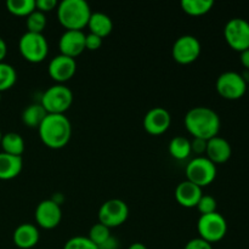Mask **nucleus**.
Listing matches in <instances>:
<instances>
[{"label": "nucleus", "mask_w": 249, "mask_h": 249, "mask_svg": "<svg viewBox=\"0 0 249 249\" xmlns=\"http://www.w3.org/2000/svg\"><path fill=\"white\" fill-rule=\"evenodd\" d=\"M185 126L194 138L208 141L218 136L221 122L214 109L198 106L187 112L185 116Z\"/></svg>", "instance_id": "obj_1"}, {"label": "nucleus", "mask_w": 249, "mask_h": 249, "mask_svg": "<svg viewBox=\"0 0 249 249\" xmlns=\"http://www.w3.org/2000/svg\"><path fill=\"white\" fill-rule=\"evenodd\" d=\"M44 145L53 150L63 148L71 140L72 125L65 114H48L38 128Z\"/></svg>", "instance_id": "obj_2"}, {"label": "nucleus", "mask_w": 249, "mask_h": 249, "mask_svg": "<svg viewBox=\"0 0 249 249\" xmlns=\"http://www.w3.org/2000/svg\"><path fill=\"white\" fill-rule=\"evenodd\" d=\"M91 10L85 0H63L57 5V17L66 31H82L88 26Z\"/></svg>", "instance_id": "obj_3"}, {"label": "nucleus", "mask_w": 249, "mask_h": 249, "mask_svg": "<svg viewBox=\"0 0 249 249\" xmlns=\"http://www.w3.org/2000/svg\"><path fill=\"white\" fill-rule=\"evenodd\" d=\"M73 92L63 84H55L45 90L40 105L48 114H65L72 106Z\"/></svg>", "instance_id": "obj_4"}, {"label": "nucleus", "mask_w": 249, "mask_h": 249, "mask_svg": "<svg viewBox=\"0 0 249 249\" xmlns=\"http://www.w3.org/2000/svg\"><path fill=\"white\" fill-rule=\"evenodd\" d=\"M22 57L31 63H40L49 53V44L45 36L39 33L26 32L18 41Z\"/></svg>", "instance_id": "obj_5"}, {"label": "nucleus", "mask_w": 249, "mask_h": 249, "mask_svg": "<svg viewBox=\"0 0 249 249\" xmlns=\"http://www.w3.org/2000/svg\"><path fill=\"white\" fill-rule=\"evenodd\" d=\"M199 238L208 243H215L223 240L228 232V223L218 212L201 215L197 223Z\"/></svg>", "instance_id": "obj_6"}, {"label": "nucleus", "mask_w": 249, "mask_h": 249, "mask_svg": "<svg viewBox=\"0 0 249 249\" xmlns=\"http://www.w3.org/2000/svg\"><path fill=\"white\" fill-rule=\"evenodd\" d=\"M185 173H186V180L202 189L211 185L215 180L218 172H216V165L213 162H211L207 157L198 156L190 160Z\"/></svg>", "instance_id": "obj_7"}, {"label": "nucleus", "mask_w": 249, "mask_h": 249, "mask_svg": "<svg viewBox=\"0 0 249 249\" xmlns=\"http://www.w3.org/2000/svg\"><path fill=\"white\" fill-rule=\"evenodd\" d=\"M216 91L226 100H238L247 92L248 84L237 72H224L216 79Z\"/></svg>", "instance_id": "obj_8"}, {"label": "nucleus", "mask_w": 249, "mask_h": 249, "mask_svg": "<svg viewBox=\"0 0 249 249\" xmlns=\"http://www.w3.org/2000/svg\"><path fill=\"white\" fill-rule=\"evenodd\" d=\"M226 43L235 51L242 53L249 49V22L245 18H231L224 28Z\"/></svg>", "instance_id": "obj_9"}, {"label": "nucleus", "mask_w": 249, "mask_h": 249, "mask_svg": "<svg viewBox=\"0 0 249 249\" xmlns=\"http://www.w3.org/2000/svg\"><path fill=\"white\" fill-rule=\"evenodd\" d=\"M129 216L128 204L122 199H108L99 211V223L108 229L123 225Z\"/></svg>", "instance_id": "obj_10"}, {"label": "nucleus", "mask_w": 249, "mask_h": 249, "mask_svg": "<svg viewBox=\"0 0 249 249\" xmlns=\"http://www.w3.org/2000/svg\"><path fill=\"white\" fill-rule=\"evenodd\" d=\"M201 43L194 36H181L173 44V58L180 65H190L201 55Z\"/></svg>", "instance_id": "obj_11"}, {"label": "nucleus", "mask_w": 249, "mask_h": 249, "mask_svg": "<svg viewBox=\"0 0 249 249\" xmlns=\"http://www.w3.org/2000/svg\"><path fill=\"white\" fill-rule=\"evenodd\" d=\"M36 224L45 230H53L57 228L62 219V211L60 204L53 199H44L36 206L34 213Z\"/></svg>", "instance_id": "obj_12"}, {"label": "nucleus", "mask_w": 249, "mask_h": 249, "mask_svg": "<svg viewBox=\"0 0 249 249\" xmlns=\"http://www.w3.org/2000/svg\"><path fill=\"white\" fill-rule=\"evenodd\" d=\"M77 71V62L74 58L65 55H57L50 61L48 67L49 75L57 84H63L72 79Z\"/></svg>", "instance_id": "obj_13"}, {"label": "nucleus", "mask_w": 249, "mask_h": 249, "mask_svg": "<svg viewBox=\"0 0 249 249\" xmlns=\"http://www.w3.org/2000/svg\"><path fill=\"white\" fill-rule=\"evenodd\" d=\"M172 124L170 113L163 107H153L143 117V128L151 135H162Z\"/></svg>", "instance_id": "obj_14"}, {"label": "nucleus", "mask_w": 249, "mask_h": 249, "mask_svg": "<svg viewBox=\"0 0 249 249\" xmlns=\"http://www.w3.org/2000/svg\"><path fill=\"white\" fill-rule=\"evenodd\" d=\"M61 55L74 58L85 50V34L83 31H66L58 41Z\"/></svg>", "instance_id": "obj_15"}, {"label": "nucleus", "mask_w": 249, "mask_h": 249, "mask_svg": "<svg viewBox=\"0 0 249 249\" xmlns=\"http://www.w3.org/2000/svg\"><path fill=\"white\" fill-rule=\"evenodd\" d=\"M207 158L214 164H223L228 162L232 155V148L229 143L228 140H225L221 136H215L207 141V150H206Z\"/></svg>", "instance_id": "obj_16"}, {"label": "nucleus", "mask_w": 249, "mask_h": 249, "mask_svg": "<svg viewBox=\"0 0 249 249\" xmlns=\"http://www.w3.org/2000/svg\"><path fill=\"white\" fill-rule=\"evenodd\" d=\"M202 196H203V192H202L201 187L192 184L189 180L180 182L175 190V199L180 206L185 207V208L197 207Z\"/></svg>", "instance_id": "obj_17"}, {"label": "nucleus", "mask_w": 249, "mask_h": 249, "mask_svg": "<svg viewBox=\"0 0 249 249\" xmlns=\"http://www.w3.org/2000/svg\"><path fill=\"white\" fill-rule=\"evenodd\" d=\"M40 238L38 228L33 224H21L14 231L12 240L16 247L19 249H32L36 247Z\"/></svg>", "instance_id": "obj_18"}, {"label": "nucleus", "mask_w": 249, "mask_h": 249, "mask_svg": "<svg viewBox=\"0 0 249 249\" xmlns=\"http://www.w3.org/2000/svg\"><path fill=\"white\" fill-rule=\"evenodd\" d=\"M23 168L22 157L0 153V180H11L18 177Z\"/></svg>", "instance_id": "obj_19"}, {"label": "nucleus", "mask_w": 249, "mask_h": 249, "mask_svg": "<svg viewBox=\"0 0 249 249\" xmlns=\"http://www.w3.org/2000/svg\"><path fill=\"white\" fill-rule=\"evenodd\" d=\"M88 27L90 29V33L104 39L113 29V22H112L111 17L107 16L104 12H91Z\"/></svg>", "instance_id": "obj_20"}, {"label": "nucleus", "mask_w": 249, "mask_h": 249, "mask_svg": "<svg viewBox=\"0 0 249 249\" xmlns=\"http://www.w3.org/2000/svg\"><path fill=\"white\" fill-rule=\"evenodd\" d=\"M46 116L48 113L40 104H32L24 108L22 113V122L29 128L38 129Z\"/></svg>", "instance_id": "obj_21"}, {"label": "nucleus", "mask_w": 249, "mask_h": 249, "mask_svg": "<svg viewBox=\"0 0 249 249\" xmlns=\"http://www.w3.org/2000/svg\"><path fill=\"white\" fill-rule=\"evenodd\" d=\"M2 152L9 153L12 156H18L21 157L24 152V140L19 134L17 133H6L2 135L1 139Z\"/></svg>", "instance_id": "obj_22"}, {"label": "nucleus", "mask_w": 249, "mask_h": 249, "mask_svg": "<svg viewBox=\"0 0 249 249\" xmlns=\"http://www.w3.org/2000/svg\"><path fill=\"white\" fill-rule=\"evenodd\" d=\"M169 153L178 160H187L191 155V141L185 136H175L169 142Z\"/></svg>", "instance_id": "obj_23"}, {"label": "nucleus", "mask_w": 249, "mask_h": 249, "mask_svg": "<svg viewBox=\"0 0 249 249\" xmlns=\"http://www.w3.org/2000/svg\"><path fill=\"white\" fill-rule=\"evenodd\" d=\"M181 9L190 16H203L214 6L213 0H182Z\"/></svg>", "instance_id": "obj_24"}, {"label": "nucleus", "mask_w": 249, "mask_h": 249, "mask_svg": "<svg viewBox=\"0 0 249 249\" xmlns=\"http://www.w3.org/2000/svg\"><path fill=\"white\" fill-rule=\"evenodd\" d=\"M6 7L15 16L27 17L36 10V0H7Z\"/></svg>", "instance_id": "obj_25"}, {"label": "nucleus", "mask_w": 249, "mask_h": 249, "mask_svg": "<svg viewBox=\"0 0 249 249\" xmlns=\"http://www.w3.org/2000/svg\"><path fill=\"white\" fill-rule=\"evenodd\" d=\"M17 80V72L11 65L0 62V92L11 89Z\"/></svg>", "instance_id": "obj_26"}, {"label": "nucleus", "mask_w": 249, "mask_h": 249, "mask_svg": "<svg viewBox=\"0 0 249 249\" xmlns=\"http://www.w3.org/2000/svg\"><path fill=\"white\" fill-rule=\"evenodd\" d=\"M26 26L28 31L31 33H39L43 34V31L46 27V16L43 12L38 11V10H34L31 15L27 16L26 19Z\"/></svg>", "instance_id": "obj_27"}, {"label": "nucleus", "mask_w": 249, "mask_h": 249, "mask_svg": "<svg viewBox=\"0 0 249 249\" xmlns=\"http://www.w3.org/2000/svg\"><path fill=\"white\" fill-rule=\"evenodd\" d=\"M88 237L90 238L91 242H94L97 247H101L106 241H108L111 238V229H108L107 226L102 225V224H95L91 229H90V232Z\"/></svg>", "instance_id": "obj_28"}, {"label": "nucleus", "mask_w": 249, "mask_h": 249, "mask_svg": "<svg viewBox=\"0 0 249 249\" xmlns=\"http://www.w3.org/2000/svg\"><path fill=\"white\" fill-rule=\"evenodd\" d=\"M63 249H99V247L94 242H91L89 237L75 236L65 243Z\"/></svg>", "instance_id": "obj_29"}, {"label": "nucleus", "mask_w": 249, "mask_h": 249, "mask_svg": "<svg viewBox=\"0 0 249 249\" xmlns=\"http://www.w3.org/2000/svg\"><path fill=\"white\" fill-rule=\"evenodd\" d=\"M199 211L201 215H206V214H212L216 212V201L214 197L208 196V195H203L199 199L198 204L196 207Z\"/></svg>", "instance_id": "obj_30"}, {"label": "nucleus", "mask_w": 249, "mask_h": 249, "mask_svg": "<svg viewBox=\"0 0 249 249\" xmlns=\"http://www.w3.org/2000/svg\"><path fill=\"white\" fill-rule=\"evenodd\" d=\"M102 40H104V39L95 36V34H87V36H85V49L89 51L99 50L102 45Z\"/></svg>", "instance_id": "obj_31"}, {"label": "nucleus", "mask_w": 249, "mask_h": 249, "mask_svg": "<svg viewBox=\"0 0 249 249\" xmlns=\"http://www.w3.org/2000/svg\"><path fill=\"white\" fill-rule=\"evenodd\" d=\"M57 5L56 0H36V9L43 14H46V12L53 11L55 7H57Z\"/></svg>", "instance_id": "obj_32"}, {"label": "nucleus", "mask_w": 249, "mask_h": 249, "mask_svg": "<svg viewBox=\"0 0 249 249\" xmlns=\"http://www.w3.org/2000/svg\"><path fill=\"white\" fill-rule=\"evenodd\" d=\"M184 249H213V247H212L211 243L206 242V241H203L202 238L197 237L189 241Z\"/></svg>", "instance_id": "obj_33"}, {"label": "nucleus", "mask_w": 249, "mask_h": 249, "mask_svg": "<svg viewBox=\"0 0 249 249\" xmlns=\"http://www.w3.org/2000/svg\"><path fill=\"white\" fill-rule=\"evenodd\" d=\"M207 150V141L202 140V139H196L194 138V140L191 141V151L196 155H202V153H206Z\"/></svg>", "instance_id": "obj_34"}, {"label": "nucleus", "mask_w": 249, "mask_h": 249, "mask_svg": "<svg viewBox=\"0 0 249 249\" xmlns=\"http://www.w3.org/2000/svg\"><path fill=\"white\" fill-rule=\"evenodd\" d=\"M118 247H119L118 240H117L116 237H112L111 236V238H109L108 241H106V242H105L99 249H118Z\"/></svg>", "instance_id": "obj_35"}, {"label": "nucleus", "mask_w": 249, "mask_h": 249, "mask_svg": "<svg viewBox=\"0 0 249 249\" xmlns=\"http://www.w3.org/2000/svg\"><path fill=\"white\" fill-rule=\"evenodd\" d=\"M240 58H241V63H242L243 67L246 68V71H249V49L241 53Z\"/></svg>", "instance_id": "obj_36"}, {"label": "nucleus", "mask_w": 249, "mask_h": 249, "mask_svg": "<svg viewBox=\"0 0 249 249\" xmlns=\"http://www.w3.org/2000/svg\"><path fill=\"white\" fill-rule=\"evenodd\" d=\"M7 55V45L4 39L0 36V62H4V58Z\"/></svg>", "instance_id": "obj_37"}, {"label": "nucleus", "mask_w": 249, "mask_h": 249, "mask_svg": "<svg viewBox=\"0 0 249 249\" xmlns=\"http://www.w3.org/2000/svg\"><path fill=\"white\" fill-rule=\"evenodd\" d=\"M128 249H147V247H146L145 245H142V243L135 242V243H133V245L129 246Z\"/></svg>", "instance_id": "obj_38"}, {"label": "nucleus", "mask_w": 249, "mask_h": 249, "mask_svg": "<svg viewBox=\"0 0 249 249\" xmlns=\"http://www.w3.org/2000/svg\"><path fill=\"white\" fill-rule=\"evenodd\" d=\"M1 139H2V133L1 130H0V143H1Z\"/></svg>", "instance_id": "obj_39"}, {"label": "nucleus", "mask_w": 249, "mask_h": 249, "mask_svg": "<svg viewBox=\"0 0 249 249\" xmlns=\"http://www.w3.org/2000/svg\"><path fill=\"white\" fill-rule=\"evenodd\" d=\"M0 101H1V92H0Z\"/></svg>", "instance_id": "obj_40"}, {"label": "nucleus", "mask_w": 249, "mask_h": 249, "mask_svg": "<svg viewBox=\"0 0 249 249\" xmlns=\"http://www.w3.org/2000/svg\"><path fill=\"white\" fill-rule=\"evenodd\" d=\"M247 91L249 92V85H248V88H247Z\"/></svg>", "instance_id": "obj_41"}]
</instances>
